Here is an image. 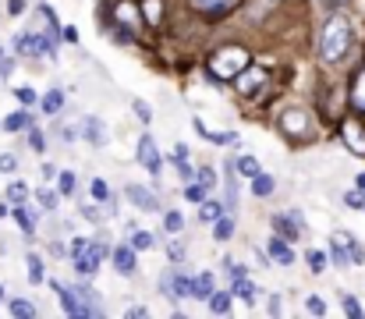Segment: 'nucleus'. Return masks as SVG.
<instances>
[{
    "label": "nucleus",
    "instance_id": "393cba45",
    "mask_svg": "<svg viewBox=\"0 0 365 319\" xmlns=\"http://www.w3.org/2000/svg\"><path fill=\"white\" fill-rule=\"evenodd\" d=\"M213 234H217V241H227V238L235 234V220H217Z\"/></svg>",
    "mask_w": 365,
    "mask_h": 319
},
{
    "label": "nucleus",
    "instance_id": "09e8293b",
    "mask_svg": "<svg viewBox=\"0 0 365 319\" xmlns=\"http://www.w3.org/2000/svg\"><path fill=\"white\" fill-rule=\"evenodd\" d=\"M14 71V61H0V75H11Z\"/></svg>",
    "mask_w": 365,
    "mask_h": 319
},
{
    "label": "nucleus",
    "instance_id": "1a4fd4ad",
    "mask_svg": "<svg viewBox=\"0 0 365 319\" xmlns=\"http://www.w3.org/2000/svg\"><path fill=\"white\" fill-rule=\"evenodd\" d=\"M138 160L145 171H153V174L160 171V153H156V142L149 135H142V142H138Z\"/></svg>",
    "mask_w": 365,
    "mask_h": 319
},
{
    "label": "nucleus",
    "instance_id": "f257e3e1",
    "mask_svg": "<svg viewBox=\"0 0 365 319\" xmlns=\"http://www.w3.org/2000/svg\"><path fill=\"white\" fill-rule=\"evenodd\" d=\"M348 46H351V25H348L344 14H334L323 25V32H319V54H323V61L334 64V61H341L348 54Z\"/></svg>",
    "mask_w": 365,
    "mask_h": 319
},
{
    "label": "nucleus",
    "instance_id": "de8ad7c7",
    "mask_svg": "<svg viewBox=\"0 0 365 319\" xmlns=\"http://www.w3.org/2000/svg\"><path fill=\"white\" fill-rule=\"evenodd\" d=\"M0 171H14V156H11V153L0 156Z\"/></svg>",
    "mask_w": 365,
    "mask_h": 319
},
{
    "label": "nucleus",
    "instance_id": "5701e85b",
    "mask_svg": "<svg viewBox=\"0 0 365 319\" xmlns=\"http://www.w3.org/2000/svg\"><path fill=\"white\" fill-rule=\"evenodd\" d=\"M220 213H224V206H220V203H202L199 220H206V223H217V220H220Z\"/></svg>",
    "mask_w": 365,
    "mask_h": 319
},
{
    "label": "nucleus",
    "instance_id": "473e14b6",
    "mask_svg": "<svg viewBox=\"0 0 365 319\" xmlns=\"http://www.w3.org/2000/svg\"><path fill=\"white\" fill-rule=\"evenodd\" d=\"M238 171H242V174H248V178H255V174H259L255 156H242V160H238Z\"/></svg>",
    "mask_w": 365,
    "mask_h": 319
},
{
    "label": "nucleus",
    "instance_id": "0eeeda50",
    "mask_svg": "<svg viewBox=\"0 0 365 319\" xmlns=\"http://www.w3.org/2000/svg\"><path fill=\"white\" fill-rule=\"evenodd\" d=\"M341 135H344V142H348V149H351V153L365 156V128H362V124H355V121H344Z\"/></svg>",
    "mask_w": 365,
    "mask_h": 319
},
{
    "label": "nucleus",
    "instance_id": "49530a36",
    "mask_svg": "<svg viewBox=\"0 0 365 319\" xmlns=\"http://www.w3.org/2000/svg\"><path fill=\"white\" fill-rule=\"evenodd\" d=\"M280 309H284V305H280V295H269V313L280 316Z\"/></svg>",
    "mask_w": 365,
    "mask_h": 319
},
{
    "label": "nucleus",
    "instance_id": "2eb2a0df",
    "mask_svg": "<svg viewBox=\"0 0 365 319\" xmlns=\"http://www.w3.org/2000/svg\"><path fill=\"white\" fill-rule=\"evenodd\" d=\"M210 295H213V277L210 273H199L192 280V298H210Z\"/></svg>",
    "mask_w": 365,
    "mask_h": 319
},
{
    "label": "nucleus",
    "instance_id": "58836bf2",
    "mask_svg": "<svg viewBox=\"0 0 365 319\" xmlns=\"http://www.w3.org/2000/svg\"><path fill=\"white\" fill-rule=\"evenodd\" d=\"M305 309H309V313H312V316H323V313H327V305H323V302H319V298H316V295H312V298H309V302H305Z\"/></svg>",
    "mask_w": 365,
    "mask_h": 319
},
{
    "label": "nucleus",
    "instance_id": "9d476101",
    "mask_svg": "<svg viewBox=\"0 0 365 319\" xmlns=\"http://www.w3.org/2000/svg\"><path fill=\"white\" fill-rule=\"evenodd\" d=\"M298 223H302V216H298V213H291V220H287V216H280V213L273 216V231H277L280 238L287 234V241H291V238H298Z\"/></svg>",
    "mask_w": 365,
    "mask_h": 319
},
{
    "label": "nucleus",
    "instance_id": "6e6552de",
    "mask_svg": "<svg viewBox=\"0 0 365 319\" xmlns=\"http://www.w3.org/2000/svg\"><path fill=\"white\" fill-rule=\"evenodd\" d=\"M262 82H266V71H262V68H245L242 75H238V82H235V89H238L242 96H248V93L259 89Z\"/></svg>",
    "mask_w": 365,
    "mask_h": 319
},
{
    "label": "nucleus",
    "instance_id": "bb28decb",
    "mask_svg": "<svg viewBox=\"0 0 365 319\" xmlns=\"http://www.w3.org/2000/svg\"><path fill=\"white\" fill-rule=\"evenodd\" d=\"M142 14L149 18V25H160V0H149V4H142Z\"/></svg>",
    "mask_w": 365,
    "mask_h": 319
},
{
    "label": "nucleus",
    "instance_id": "603ef678",
    "mask_svg": "<svg viewBox=\"0 0 365 319\" xmlns=\"http://www.w3.org/2000/svg\"><path fill=\"white\" fill-rule=\"evenodd\" d=\"M0 295H4V288H0Z\"/></svg>",
    "mask_w": 365,
    "mask_h": 319
},
{
    "label": "nucleus",
    "instance_id": "412c9836",
    "mask_svg": "<svg viewBox=\"0 0 365 319\" xmlns=\"http://www.w3.org/2000/svg\"><path fill=\"white\" fill-rule=\"evenodd\" d=\"M227 206H231V213L238 206V181H235V167L231 163H227Z\"/></svg>",
    "mask_w": 365,
    "mask_h": 319
},
{
    "label": "nucleus",
    "instance_id": "c756f323",
    "mask_svg": "<svg viewBox=\"0 0 365 319\" xmlns=\"http://www.w3.org/2000/svg\"><path fill=\"white\" fill-rule=\"evenodd\" d=\"M163 223H167V231L174 234V231H181V227H185V216H181L178 210H170L167 216H163Z\"/></svg>",
    "mask_w": 365,
    "mask_h": 319
},
{
    "label": "nucleus",
    "instance_id": "7ed1b4c3",
    "mask_svg": "<svg viewBox=\"0 0 365 319\" xmlns=\"http://www.w3.org/2000/svg\"><path fill=\"white\" fill-rule=\"evenodd\" d=\"M280 128H284V135L291 138V142H309L316 131H312V121H309V113L305 110H298V106H291V110H284V117H280Z\"/></svg>",
    "mask_w": 365,
    "mask_h": 319
},
{
    "label": "nucleus",
    "instance_id": "4468645a",
    "mask_svg": "<svg viewBox=\"0 0 365 319\" xmlns=\"http://www.w3.org/2000/svg\"><path fill=\"white\" fill-rule=\"evenodd\" d=\"M269 255H273L280 266H291V263H294V252L284 245V238H273V241H269Z\"/></svg>",
    "mask_w": 365,
    "mask_h": 319
},
{
    "label": "nucleus",
    "instance_id": "c9c22d12",
    "mask_svg": "<svg viewBox=\"0 0 365 319\" xmlns=\"http://www.w3.org/2000/svg\"><path fill=\"white\" fill-rule=\"evenodd\" d=\"M185 196H188L192 203H202V199H206V185H202V188H199V185H188V188H185Z\"/></svg>",
    "mask_w": 365,
    "mask_h": 319
},
{
    "label": "nucleus",
    "instance_id": "f8f14e48",
    "mask_svg": "<svg viewBox=\"0 0 365 319\" xmlns=\"http://www.w3.org/2000/svg\"><path fill=\"white\" fill-rule=\"evenodd\" d=\"M114 266H118V273L131 277L135 273V252L131 248H114Z\"/></svg>",
    "mask_w": 365,
    "mask_h": 319
},
{
    "label": "nucleus",
    "instance_id": "72a5a7b5",
    "mask_svg": "<svg viewBox=\"0 0 365 319\" xmlns=\"http://www.w3.org/2000/svg\"><path fill=\"white\" fill-rule=\"evenodd\" d=\"M341 305H344V313H348V316H355V319L362 316V305H359L351 295H344V298H341Z\"/></svg>",
    "mask_w": 365,
    "mask_h": 319
},
{
    "label": "nucleus",
    "instance_id": "ddd939ff",
    "mask_svg": "<svg viewBox=\"0 0 365 319\" xmlns=\"http://www.w3.org/2000/svg\"><path fill=\"white\" fill-rule=\"evenodd\" d=\"M86 138L93 146H103L107 142V131H103V121L100 117H86Z\"/></svg>",
    "mask_w": 365,
    "mask_h": 319
},
{
    "label": "nucleus",
    "instance_id": "c85d7f7f",
    "mask_svg": "<svg viewBox=\"0 0 365 319\" xmlns=\"http://www.w3.org/2000/svg\"><path fill=\"white\" fill-rule=\"evenodd\" d=\"M131 248H153V234L149 231H135L131 234Z\"/></svg>",
    "mask_w": 365,
    "mask_h": 319
},
{
    "label": "nucleus",
    "instance_id": "cd10ccee",
    "mask_svg": "<svg viewBox=\"0 0 365 319\" xmlns=\"http://www.w3.org/2000/svg\"><path fill=\"white\" fill-rule=\"evenodd\" d=\"M57 188H61L64 196H71V192H75V174H71V171H61V178H57Z\"/></svg>",
    "mask_w": 365,
    "mask_h": 319
},
{
    "label": "nucleus",
    "instance_id": "7c9ffc66",
    "mask_svg": "<svg viewBox=\"0 0 365 319\" xmlns=\"http://www.w3.org/2000/svg\"><path fill=\"white\" fill-rule=\"evenodd\" d=\"M305 259H309V266H312V273H323V266H327V255H323V252H316V248H312V252H309Z\"/></svg>",
    "mask_w": 365,
    "mask_h": 319
},
{
    "label": "nucleus",
    "instance_id": "4be33fe9",
    "mask_svg": "<svg viewBox=\"0 0 365 319\" xmlns=\"http://www.w3.org/2000/svg\"><path fill=\"white\" fill-rule=\"evenodd\" d=\"M61 106H64V93H61V89H50L46 100H43V110H46V113H57Z\"/></svg>",
    "mask_w": 365,
    "mask_h": 319
},
{
    "label": "nucleus",
    "instance_id": "39448f33",
    "mask_svg": "<svg viewBox=\"0 0 365 319\" xmlns=\"http://www.w3.org/2000/svg\"><path fill=\"white\" fill-rule=\"evenodd\" d=\"M202 18H224V14H231L242 0H188Z\"/></svg>",
    "mask_w": 365,
    "mask_h": 319
},
{
    "label": "nucleus",
    "instance_id": "3c124183",
    "mask_svg": "<svg viewBox=\"0 0 365 319\" xmlns=\"http://www.w3.org/2000/svg\"><path fill=\"white\" fill-rule=\"evenodd\" d=\"M4 216H7V206H4V203H0V220H4Z\"/></svg>",
    "mask_w": 365,
    "mask_h": 319
},
{
    "label": "nucleus",
    "instance_id": "a878e982",
    "mask_svg": "<svg viewBox=\"0 0 365 319\" xmlns=\"http://www.w3.org/2000/svg\"><path fill=\"white\" fill-rule=\"evenodd\" d=\"M29 280L32 284H43V263H39V255H29Z\"/></svg>",
    "mask_w": 365,
    "mask_h": 319
},
{
    "label": "nucleus",
    "instance_id": "a211bd4d",
    "mask_svg": "<svg viewBox=\"0 0 365 319\" xmlns=\"http://www.w3.org/2000/svg\"><path fill=\"white\" fill-rule=\"evenodd\" d=\"M252 192H255L259 199L273 196V178H269V174H255V178H252Z\"/></svg>",
    "mask_w": 365,
    "mask_h": 319
},
{
    "label": "nucleus",
    "instance_id": "4c0bfd02",
    "mask_svg": "<svg viewBox=\"0 0 365 319\" xmlns=\"http://www.w3.org/2000/svg\"><path fill=\"white\" fill-rule=\"evenodd\" d=\"M330 252H334V263H337V266H348V255H344V248H341L337 238H334V248H330Z\"/></svg>",
    "mask_w": 365,
    "mask_h": 319
},
{
    "label": "nucleus",
    "instance_id": "ea45409f",
    "mask_svg": "<svg viewBox=\"0 0 365 319\" xmlns=\"http://www.w3.org/2000/svg\"><path fill=\"white\" fill-rule=\"evenodd\" d=\"M36 196H39V203H43L46 210H53V206H57V199H53V192H46V188H43V192H36Z\"/></svg>",
    "mask_w": 365,
    "mask_h": 319
},
{
    "label": "nucleus",
    "instance_id": "9b49d317",
    "mask_svg": "<svg viewBox=\"0 0 365 319\" xmlns=\"http://www.w3.org/2000/svg\"><path fill=\"white\" fill-rule=\"evenodd\" d=\"M128 199H131L138 210H149V213L160 206V203H156V196H153V192H142L138 185H128Z\"/></svg>",
    "mask_w": 365,
    "mask_h": 319
},
{
    "label": "nucleus",
    "instance_id": "8fccbe9b",
    "mask_svg": "<svg viewBox=\"0 0 365 319\" xmlns=\"http://www.w3.org/2000/svg\"><path fill=\"white\" fill-rule=\"evenodd\" d=\"M359 192H365V174H359Z\"/></svg>",
    "mask_w": 365,
    "mask_h": 319
},
{
    "label": "nucleus",
    "instance_id": "423d86ee",
    "mask_svg": "<svg viewBox=\"0 0 365 319\" xmlns=\"http://www.w3.org/2000/svg\"><path fill=\"white\" fill-rule=\"evenodd\" d=\"M103 255H107V248H103L100 241H93V248L78 255V266H75V270H78L82 277H89V273H96V270H100V263H103Z\"/></svg>",
    "mask_w": 365,
    "mask_h": 319
},
{
    "label": "nucleus",
    "instance_id": "e433bc0d",
    "mask_svg": "<svg viewBox=\"0 0 365 319\" xmlns=\"http://www.w3.org/2000/svg\"><path fill=\"white\" fill-rule=\"evenodd\" d=\"M199 181H202L206 188H213V185H217V174H213V167H202V171H199Z\"/></svg>",
    "mask_w": 365,
    "mask_h": 319
},
{
    "label": "nucleus",
    "instance_id": "c03bdc74",
    "mask_svg": "<svg viewBox=\"0 0 365 319\" xmlns=\"http://www.w3.org/2000/svg\"><path fill=\"white\" fill-rule=\"evenodd\" d=\"M11 199H14V203H18V199H25V185H21V181H18V185H11Z\"/></svg>",
    "mask_w": 365,
    "mask_h": 319
},
{
    "label": "nucleus",
    "instance_id": "f03ea898",
    "mask_svg": "<svg viewBox=\"0 0 365 319\" xmlns=\"http://www.w3.org/2000/svg\"><path fill=\"white\" fill-rule=\"evenodd\" d=\"M245 68H248V50L245 46H224L210 61V75H217V79H238Z\"/></svg>",
    "mask_w": 365,
    "mask_h": 319
},
{
    "label": "nucleus",
    "instance_id": "37998d69",
    "mask_svg": "<svg viewBox=\"0 0 365 319\" xmlns=\"http://www.w3.org/2000/svg\"><path fill=\"white\" fill-rule=\"evenodd\" d=\"M14 96H18V100H21L25 106H32V100H36V93H32V89H18Z\"/></svg>",
    "mask_w": 365,
    "mask_h": 319
},
{
    "label": "nucleus",
    "instance_id": "a18cd8bd",
    "mask_svg": "<svg viewBox=\"0 0 365 319\" xmlns=\"http://www.w3.org/2000/svg\"><path fill=\"white\" fill-rule=\"evenodd\" d=\"M167 255H170V259H178V263H181V259H185V248H181V245H170V248H167Z\"/></svg>",
    "mask_w": 365,
    "mask_h": 319
},
{
    "label": "nucleus",
    "instance_id": "f704fd0d",
    "mask_svg": "<svg viewBox=\"0 0 365 319\" xmlns=\"http://www.w3.org/2000/svg\"><path fill=\"white\" fill-rule=\"evenodd\" d=\"M4 124H7V131H18V128H25V124H29V117H25V113H11Z\"/></svg>",
    "mask_w": 365,
    "mask_h": 319
},
{
    "label": "nucleus",
    "instance_id": "dca6fc26",
    "mask_svg": "<svg viewBox=\"0 0 365 319\" xmlns=\"http://www.w3.org/2000/svg\"><path fill=\"white\" fill-rule=\"evenodd\" d=\"M210 309H213L217 316H227V313H231V291H213V295H210Z\"/></svg>",
    "mask_w": 365,
    "mask_h": 319
},
{
    "label": "nucleus",
    "instance_id": "f3484780",
    "mask_svg": "<svg viewBox=\"0 0 365 319\" xmlns=\"http://www.w3.org/2000/svg\"><path fill=\"white\" fill-rule=\"evenodd\" d=\"M118 25L138 29V18H135V4H131V0H118Z\"/></svg>",
    "mask_w": 365,
    "mask_h": 319
},
{
    "label": "nucleus",
    "instance_id": "a19ab883",
    "mask_svg": "<svg viewBox=\"0 0 365 319\" xmlns=\"http://www.w3.org/2000/svg\"><path fill=\"white\" fill-rule=\"evenodd\" d=\"M135 113H138V117H142V121H149V117H153V110H149V103H142V100H135Z\"/></svg>",
    "mask_w": 365,
    "mask_h": 319
},
{
    "label": "nucleus",
    "instance_id": "2f4dec72",
    "mask_svg": "<svg viewBox=\"0 0 365 319\" xmlns=\"http://www.w3.org/2000/svg\"><path fill=\"white\" fill-rule=\"evenodd\" d=\"M11 313H14V316H36V305H29V302L14 298V302H11Z\"/></svg>",
    "mask_w": 365,
    "mask_h": 319
},
{
    "label": "nucleus",
    "instance_id": "6ab92c4d",
    "mask_svg": "<svg viewBox=\"0 0 365 319\" xmlns=\"http://www.w3.org/2000/svg\"><path fill=\"white\" fill-rule=\"evenodd\" d=\"M351 103H355L359 113H365V71L355 79V86H351Z\"/></svg>",
    "mask_w": 365,
    "mask_h": 319
},
{
    "label": "nucleus",
    "instance_id": "20e7f679",
    "mask_svg": "<svg viewBox=\"0 0 365 319\" xmlns=\"http://www.w3.org/2000/svg\"><path fill=\"white\" fill-rule=\"evenodd\" d=\"M160 288H163V295H167V298H188V295H192V280H188L185 273H174V270H167V273H163Z\"/></svg>",
    "mask_w": 365,
    "mask_h": 319
},
{
    "label": "nucleus",
    "instance_id": "79ce46f5",
    "mask_svg": "<svg viewBox=\"0 0 365 319\" xmlns=\"http://www.w3.org/2000/svg\"><path fill=\"white\" fill-rule=\"evenodd\" d=\"M93 196H96V199H107V196H110V192H107V181H93Z\"/></svg>",
    "mask_w": 365,
    "mask_h": 319
},
{
    "label": "nucleus",
    "instance_id": "aec40b11",
    "mask_svg": "<svg viewBox=\"0 0 365 319\" xmlns=\"http://www.w3.org/2000/svg\"><path fill=\"white\" fill-rule=\"evenodd\" d=\"M11 216L18 220V227H21L25 234H32V231H36V216H32V213H29V210H21V206H18V210L11 213Z\"/></svg>",
    "mask_w": 365,
    "mask_h": 319
},
{
    "label": "nucleus",
    "instance_id": "b1692460",
    "mask_svg": "<svg viewBox=\"0 0 365 319\" xmlns=\"http://www.w3.org/2000/svg\"><path fill=\"white\" fill-rule=\"evenodd\" d=\"M235 295H238V298H245L248 305H255V298H259V295H255V288H252L248 280H235Z\"/></svg>",
    "mask_w": 365,
    "mask_h": 319
}]
</instances>
